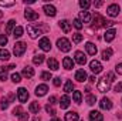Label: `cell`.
<instances>
[{"mask_svg": "<svg viewBox=\"0 0 122 121\" xmlns=\"http://www.w3.org/2000/svg\"><path fill=\"white\" fill-rule=\"evenodd\" d=\"M115 80V74L114 73H108L107 76H104L99 81H98V91H101V93H107V91H109V87H111V83Z\"/></svg>", "mask_w": 122, "mask_h": 121, "instance_id": "cell-1", "label": "cell"}, {"mask_svg": "<svg viewBox=\"0 0 122 121\" xmlns=\"http://www.w3.org/2000/svg\"><path fill=\"white\" fill-rule=\"evenodd\" d=\"M26 49H27L26 43H24V41H19V43H16L14 47H13V53H14L16 57H21V56L24 54Z\"/></svg>", "mask_w": 122, "mask_h": 121, "instance_id": "cell-2", "label": "cell"}, {"mask_svg": "<svg viewBox=\"0 0 122 121\" xmlns=\"http://www.w3.org/2000/svg\"><path fill=\"white\" fill-rule=\"evenodd\" d=\"M57 46H58V49H60L61 51H65V53L71 50V43L65 37H61V38L57 40Z\"/></svg>", "mask_w": 122, "mask_h": 121, "instance_id": "cell-3", "label": "cell"}, {"mask_svg": "<svg viewBox=\"0 0 122 121\" xmlns=\"http://www.w3.org/2000/svg\"><path fill=\"white\" fill-rule=\"evenodd\" d=\"M119 11H121V7H119V4H117V3L108 6V9H107V14L111 16V17H117V16L119 14Z\"/></svg>", "mask_w": 122, "mask_h": 121, "instance_id": "cell-4", "label": "cell"}, {"mask_svg": "<svg viewBox=\"0 0 122 121\" xmlns=\"http://www.w3.org/2000/svg\"><path fill=\"white\" fill-rule=\"evenodd\" d=\"M38 47L41 50H44V51H50L51 50V41H50V38L48 37H43L40 40V43H38Z\"/></svg>", "mask_w": 122, "mask_h": 121, "instance_id": "cell-5", "label": "cell"}, {"mask_svg": "<svg viewBox=\"0 0 122 121\" xmlns=\"http://www.w3.org/2000/svg\"><path fill=\"white\" fill-rule=\"evenodd\" d=\"M94 27H105V24H107V20L102 17V16H99L98 13L94 16Z\"/></svg>", "mask_w": 122, "mask_h": 121, "instance_id": "cell-6", "label": "cell"}, {"mask_svg": "<svg viewBox=\"0 0 122 121\" xmlns=\"http://www.w3.org/2000/svg\"><path fill=\"white\" fill-rule=\"evenodd\" d=\"M17 95H19V101L20 103H26L29 100V91L26 90L24 87H20L17 90Z\"/></svg>", "mask_w": 122, "mask_h": 121, "instance_id": "cell-7", "label": "cell"}, {"mask_svg": "<svg viewBox=\"0 0 122 121\" xmlns=\"http://www.w3.org/2000/svg\"><path fill=\"white\" fill-rule=\"evenodd\" d=\"M90 68H91V71L94 74H99L102 71V66H101V63L98 60H92L90 63Z\"/></svg>", "mask_w": 122, "mask_h": 121, "instance_id": "cell-8", "label": "cell"}, {"mask_svg": "<svg viewBox=\"0 0 122 121\" xmlns=\"http://www.w3.org/2000/svg\"><path fill=\"white\" fill-rule=\"evenodd\" d=\"M43 10L46 11V14H47V16H51V17H54V16L57 14V10H56V7H54L53 4H44Z\"/></svg>", "mask_w": 122, "mask_h": 121, "instance_id": "cell-9", "label": "cell"}, {"mask_svg": "<svg viewBox=\"0 0 122 121\" xmlns=\"http://www.w3.org/2000/svg\"><path fill=\"white\" fill-rule=\"evenodd\" d=\"M24 17H26L27 20H30V22H34V20H37V19H38V14H37L34 10H31V9H26Z\"/></svg>", "mask_w": 122, "mask_h": 121, "instance_id": "cell-10", "label": "cell"}, {"mask_svg": "<svg viewBox=\"0 0 122 121\" xmlns=\"http://www.w3.org/2000/svg\"><path fill=\"white\" fill-rule=\"evenodd\" d=\"M115 34H117V30H115V29H109V30H107L105 31V34H104L105 41H107V43L112 41V40L115 38Z\"/></svg>", "mask_w": 122, "mask_h": 121, "instance_id": "cell-11", "label": "cell"}, {"mask_svg": "<svg viewBox=\"0 0 122 121\" xmlns=\"http://www.w3.org/2000/svg\"><path fill=\"white\" fill-rule=\"evenodd\" d=\"M99 107H101L102 110H111V108H112V103H111L109 98L104 97V98L101 100V103H99Z\"/></svg>", "mask_w": 122, "mask_h": 121, "instance_id": "cell-12", "label": "cell"}, {"mask_svg": "<svg viewBox=\"0 0 122 121\" xmlns=\"http://www.w3.org/2000/svg\"><path fill=\"white\" fill-rule=\"evenodd\" d=\"M75 61H77L78 64L84 66V64L87 63V57H85V54H84L82 51H75Z\"/></svg>", "mask_w": 122, "mask_h": 121, "instance_id": "cell-13", "label": "cell"}, {"mask_svg": "<svg viewBox=\"0 0 122 121\" xmlns=\"http://www.w3.org/2000/svg\"><path fill=\"white\" fill-rule=\"evenodd\" d=\"M47 91H48V87H47L46 84H40V86L36 88V95L43 97V95H46V94H47Z\"/></svg>", "mask_w": 122, "mask_h": 121, "instance_id": "cell-14", "label": "cell"}, {"mask_svg": "<svg viewBox=\"0 0 122 121\" xmlns=\"http://www.w3.org/2000/svg\"><path fill=\"white\" fill-rule=\"evenodd\" d=\"M27 31H29L31 38H37L41 34V31L38 30V29H36V27H33V26H27Z\"/></svg>", "mask_w": 122, "mask_h": 121, "instance_id": "cell-15", "label": "cell"}, {"mask_svg": "<svg viewBox=\"0 0 122 121\" xmlns=\"http://www.w3.org/2000/svg\"><path fill=\"white\" fill-rule=\"evenodd\" d=\"M85 49H87V51H88V54H91V56H95L97 54V46L94 44V43H91V41H88L87 44H85Z\"/></svg>", "mask_w": 122, "mask_h": 121, "instance_id": "cell-16", "label": "cell"}, {"mask_svg": "<svg viewBox=\"0 0 122 121\" xmlns=\"http://www.w3.org/2000/svg\"><path fill=\"white\" fill-rule=\"evenodd\" d=\"M104 117L99 111H91L90 113V121H102Z\"/></svg>", "mask_w": 122, "mask_h": 121, "instance_id": "cell-17", "label": "cell"}, {"mask_svg": "<svg viewBox=\"0 0 122 121\" xmlns=\"http://www.w3.org/2000/svg\"><path fill=\"white\" fill-rule=\"evenodd\" d=\"M75 80L80 81V83L85 81V80H87V73H85L84 70H78V71L75 73Z\"/></svg>", "mask_w": 122, "mask_h": 121, "instance_id": "cell-18", "label": "cell"}, {"mask_svg": "<svg viewBox=\"0 0 122 121\" xmlns=\"http://www.w3.org/2000/svg\"><path fill=\"white\" fill-rule=\"evenodd\" d=\"M47 66H48V68L50 70H58V61L56 60L54 57H51V59H48V61H47Z\"/></svg>", "mask_w": 122, "mask_h": 121, "instance_id": "cell-19", "label": "cell"}, {"mask_svg": "<svg viewBox=\"0 0 122 121\" xmlns=\"http://www.w3.org/2000/svg\"><path fill=\"white\" fill-rule=\"evenodd\" d=\"M62 66H64V68L71 70V68H74V61H72V59H70V57H64Z\"/></svg>", "mask_w": 122, "mask_h": 121, "instance_id": "cell-20", "label": "cell"}, {"mask_svg": "<svg viewBox=\"0 0 122 121\" xmlns=\"http://www.w3.org/2000/svg\"><path fill=\"white\" fill-rule=\"evenodd\" d=\"M78 114L75 113V111H68L67 114H65V121H78Z\"/></svg>", "mask_w": 122, "mask_h": 121, "instance_id": "cell-21", "label": "cell"}, {"mask_svg": "<svg viewBox=\"0 0 122 121\" xmlns=\"http://www.w3.org/2000/svg\"><path fill=\"white\" fill-rule=\"evenodd\" d=\"M70 97L65 94V95H62L61 97V100H60V107L61 108H68V105H70Z\"/></svg>", "mask_w": 122, "mask_h": 121, "instance_id": "cell-22", "label": "cell"}, {"mask_svg": "<svg viewBox=\"0 0 122 121\" xmlns=\"http://www.w3.org/2000/svg\"><path fill=\"white\" fill-rule=\"evenodd\" d=\"M21 74H23L24 77H27V78H31V77L34 76V70H33L31 67H24L23 71H21Z\"/></svg>", "mask_w": 122, "mask_h": 121, "instance_id": "cell-23", "label": "cell"}, {"mask_svg": "<svg viewBox=\"0 0 122 121\" xmlns=\"http://www.w3.org/2000/svg\"><path fill=\"white\" fill-rule=\"evenodd\" d=\"M60 27L62 29L64 33H70V30H71V24H70L67 20H61L60 22Z\"/></svg>", "mask_w": 122, "mask_h": 121, "instance_id": "cell-24", "label": "cell"}, {"mask_svg": "<svg viewBox=\"0 0 122 121\" xmlns=\"http://www.w3.org/2000/svg\"><path fill=\"white\" fill-rule=\"evenodd\" d=\"M80 17H81V20L84 22V23H90L91 22V16H90V11H81L80 13Z\"/></svg>", "mask_w": 122, "mask_h": 121, "instance_id": "cell-25", "label": "cell"}, {"mask_svg": "<svg viewBox=\"0 0 122 121\" xmlns=\"http://www.w3.org/2000/svg\"><path fill=\"white\" fill-rule=\"evenodd\" d=\"M23 36V27L21 26H17L14 30H13V37L14 38H19V37H21Z\"/></svg>", "mask_w": 122, "mask_h": 121, "instance_id": "cell-26", "label": "cell"}, {"mask_svg": "<svg viewBox=\"0 0 122 121\" xmlns=\"http://www.w3.org/2000/svg\"><path fill=\"white\" fill-rule=\"evenodd\" d=\"M29 110H30L31 113H36V114H38V111H40V104L38 103H31L30 104V107H29Z\"/></svg>", "mask_w": 122, "mask_h": 121, "instance_id": "cell-27", "label": "cell"}, {"mask_svg": "<svg viewBox=\"0 0 122 121\" xmlns=\"http://www.w3.org/2000/svg\"><path fill=\"white\" fill-rule=\"evenodd\" d=\"M112 53H114L112 49H107V50H104V51H102V59H104V60H109L111 56H112Z\"/></svg>", "mask_w": 122, "mask_h": 121, "instance_id": "cell-28", "label": "cell"}, {"mask_svg": "<svg viewBox=\"0 0 122 121\" xmlns=\"http://www.w3.org/2000/svg\"><path fill=\"white\" fill-rule=\"evenodd\" d=\"M10 59V53L4 49H0V60H9Z\"/></svg>", "mask_w": 122, "mask_h": 121, "instance_id": "cell-29", "label": "cell"}, {"mask_svg": "<svg viewBox=\"0 0 122 121\" xmlns=\"http://www.w3.org/2000/svg\"><path fill=\"white\" fill-rule=\"evenodd\" d=\"M72 98H74V103L80 104V103H81V98H82V95H81V91H74V94H72Z\"/></svg>", "mask_w": 122, "mask_h": 121, "instance_id": "cell-30", "label": "cell"}, {"mask_svg": "<svg viewBox=\"0 0 122 121\" xmlns=\"http://www.w3.org/2000/svg\"><path fill=\"white\" fill-rule=\"evenodd\" d=\"M85 101H87V104H88V105H94V104H95V101H97V97H95V95H92V94H88V95H87V98H85Z\"/></svg>", "mask_w": 122, "mask_h": 121, "instance_id": "cell-31", "label": "cell"}, {"mask_svg": "<svg viewBox=\"0 0 122 121\" xmlns=\"http://www.w3.org/2000/svg\"><path fill=\"white\" fill-rule=\"evenodd\" d=\"M72 88H74V84H72L71 80H68V81L65 83V86H64V91H65V93H71Z\"/></svg>", "mask_w": 122, "mask_h": 121, "instance_id": "cell-32", "label": "cell"}, {"mask_svg": "<svg viewBox=\"0 0 122 121\" xmlns=\"http://www.w3.org/2000/svg\"><path fill=\"white\" fill-rule=\"evenodd\" d=\"M43 61H44V56H43V54L34 56V59H33V63H34V64H38V66H40V64H41Z\"/></svg>", "mask_w": 122, "mask_h": 121, "instance_id": "cell-33", "label": "cell"}, {"mask_svg": "<svg viewBox=\"0 0 122 121\" xmlns=\"http://www.w3.org/2000/svg\"><path fill=\"white\" fill-rule=\"evenodd\" d=\"M14 26H16V22H14V20H10V22L7 23V27H6V33H7V34H10Z\"/></svg>", "mask_w": 122, "mask_h": 121, "instance_id": "cell-34", "label": "cell"}, {"mask_svg": "<svg viewBox=\"0 0 122 121\" xmlns=\"http://www.w3.org/2000/svg\"><path fill=\"white\" fill-rule=\"evenodd\" d=\"M13 114H14L16 117H19V118H20V117L24 114V111H23V108H21V107H16V108L13 110Z\"/></svg>", "mask_w": 122, "mask_h": 121, "instance_id": "cell-35", "label": "cell"}, {"mask_svg": "<svg viewBox=\"0 0 122 121\" xmlns=\"http://www.w3.org/2000/svg\"><path fill=\"white\" fill-rule=\"evenodd\" d=\"M82 38H84V37H82L81 33H74V34H72V40H74V43H80Z\"/></svg>", "mask_w": 122, "mask_h": 121, "instance_id": "cell-36", "label": "cell"}, {"mask_svg": "<svg viewBox=\"0 0 122 121\" xmlns=\"http://www.w3.org/2000/svg\"><path fill=\"white\" fill-rule=\"evenodd\" d=\"M80 6H81L84 10H87V9L91 6V1H88V0H81V1H80Z\"/></svg>", "mask_w": 122, "mask_h": 121, "instance_id": "cell-37", "label": "cell"}, {"mask_svg": "<svg viewBox=\"0 0 122 121\" xmlns=\"http://www.w3.org/2000/svg\"><path fill=\"white\" fill-rule=\"evenodd\" d=\"M72 23H74V27H75V29H78V30H81V29H82V22H81L80 19H74V22H72Z\"/></svg>", "mask_w": 122, "mask_h": 121, "instance_id": "cell-38", "label": "cell"}, {"mask_svg": "<svg viewBox=\"0 0 122 121\" xmlns=\"http://www.w3.org/2000/svg\"><path fill=\"white\" fill-rule=\"evenodd\" d=\"M11 80H13V83H20L21 81V77H20L19 73H13L11 74Z\"/></svg>", "mask_w": 122, "mask_h": 121, "instance_id": "cell-39", "label": "cell"}, {"mask_svg": "<svg viewBox=\"0 0 122 121\" xmlns=\"http://www.w3.org/2000/svg\"><path fill=\"white\" fill-rule=\"evenodd\" d=\"M41 80H51V73L50 71H44V73H41Z\"/></svg>", "mask_w": 122, "mask_h": 121, "instance_id": "cell-40", "label": "cell"}, {"mask_svg": "<svg viewBox=\"0 0 122 121\" xmlns=\"http://www.w3.org/2000/svg\"><path fill=\"white\" fill-rule=\"evenodd\" d=\"M0 103H1V104H0V107H1V110H6V108L9 107V101H7V100H6L4 97L1 98V101H0Z\"/></svg>", "mask_w": 122, "mask_h": 121, "instance_id": "cell-41", "label": "cell"}, {"mask_svg": "<svg viewBox=\"0 0 122 121\" xmlns=\"http://www.w3.org/2000/svg\"><path fill=\"white\" fill-rule=\"evenodd\" d=\"M46 111H47L48 114H51V116H54V114H56V110L51 107V104H47V105H46Z\"/></svg>", "mask_w": 122, "mask_h": 121, "instance_id": "cell-42", "label": "cell"}, {"mask_svg": "<svg viewBox=\"0 0 122 121\" xmlns=\"http://www.w3.org/2000/svg\"><path fill=\"white\" fill-rule=\"evenodd\" d=\"M0 6L1 7H11V6H14V1H0Z\"/></svg>", "mask_w": 122, "mask_h": 121, "instance_id": "cell-43", "label": "cell"}, {"mask_svg": "<svg viewBox=\"0 0 122 121\" xmlns=\"http://www.w3.org/2000/svg\"><path fill=\"white\" fill-rule=\"evenodd\" d=\"M7 44V37L4 34H0V46H6Z\"/></svg>", "mask_w": 122, "mask_h": 121, "instance_id": "cell-44", "label": "cell"}, {"mask_svg": "<svg viewBox=\"0 0 122 121\" xmlns=\"http://www.w3.org/2000/svg\"><path fill=\"white\" fill-rule=\"evenodd\" d=\"M0 80H1V81H6V80H7V74H6V71H3V70H0Z\"/></svg>", "mask_w": 122, "mask_h": 121, "instance_id": "cell-45", "label": "cell"}, {"mask_svg": "<svg viewBox=\"0 0 122 121\" xmlns=\"http://www.w3.org/2000/svg\"><path fill=\"white\" fill-rule=\"evenodd\" d=\"M115 71H117L118 74H121V76H122V63L117 64V68H115Z\"/></svg>", "mask_w": 122, "mask_h": 121, "instance_id": "cell-46", "label": "cell"}, {"mask_svg": "<svg viewBox=\"0 0 122 121\" xmlns=\"http://www.w3.org/2000/svg\"><path fill=\"white\" fill-rule=\"evenodd\" d=\"M114 91H115V93H119V91H122V83L117 84V86H115V88H114Z\"/></svg>", "mask_w": 122, "mask_h": 121, "instance_id": "cell-47", "label": "cell"}, {"mask_svg": "<svg viewBox=\"0 0 122 121\" xmlns=\"http://www.w3.org/2000/svg\"><path fill=\"white\" fill-rule=\"evenodd\" d=\"M60 84H61V78H60V77H56V78H54V86H56V87H58Z\"/></svg>", "mask_w": 122, "mask_h": 121, "instance_id": "cell-48", "label": "cell"}, {"mask_svg": "<svg viewBox=\"0 0 122 121\" xmlns=\"http://www.w3.org/2000/svg\"><path fill=\"white\" fill-rule=\"evenodd\" d=\"M56 101H57V98H56L54 95H51V97H50V100H48V103H50V104H54Z\"/></svg>", "mask_w": 122, "mask_h": 121, "instance_id": "cell-49", "label": "cell"}, {"mask_svg": "<svg viewBox=\"0 0 122 121\" xmlns=\"http://www.w3.org/2000/svg\"><path fill=\"white\" fill-rule=\"evenodd\" d=\"M102 4H104V1H101V0H99V1H95V3H94V6H95V7H101Z\"/></svg>", "mask_w": 122, "mask_h": 121, "instance_id": "cell-50", "label": "cell"}, {"mask_svg": "<svg viewBox=\"0 0 122 121\" xmlns=\"http://www.w3.org/2000/svg\"><path fill=\"white\" fill-rule=\"evenodd\" d=\"M90 81H91V83H95V77H94V76L90 77Z\"/></svg>", "mask_w": 122, "mask_h": 121, "instance_id": "cell-51", "label": "cell"}, {"mask_svg": "<svg viewBox=\"0 0 122 121\" xmlns=\"http://www.w3.org/2000/svg\"><path fill=\"white\" fill-rule=\"evenodd\" d=\"M51 121H61V120H60V118H53Z\"/></svg>", "mask_w": 122, "mask_h": 121, "instance_id": "cell-52", "label": "cell"}, {"mask_svg": "<svg viewBox=\"0 0 122 121\" xmlns=\"http://www.w3.org/2000/svg\"><path fill=\"white\" fill-rule=\"evenodd\" d=\"M1 17H3V11H0V19H1Z\"/></svg>", "mask_w": 122, "mask_h": 121, "instance_id": "cell-53", "label": "cell"}]
</instances>
